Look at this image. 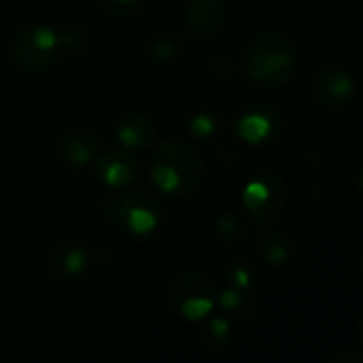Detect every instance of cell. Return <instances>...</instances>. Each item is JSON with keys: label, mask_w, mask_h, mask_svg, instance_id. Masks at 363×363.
<instances>
[{"label": "cell", "mask_w": 363, "mask_h": 363, "mask_svg": "<svg viewBox=\"0 0 363 363\" xmlns=\"http://www.w3.org/2000/svg\"><path fill=\"white\" fill-rule=\"evenodd\" d=\"M62 155L68 164L72 166H85L87 162H91L98 151H100V138L94 130L89 128H77L70 130L62 143H60Z\"/></svg>", "instance_id": "cell-10"}, {"label": "cell", "mask_w": 363, "mask_h": 363, "mask_svg": "<svg viewBox=\"0 0 363 363\" xmlns=\"http://www.w3.org/2000/svg\"><path fill=\"white\" fill-rule=\"evenodd\" d=\"M289 245L291 242L285 238V234H281V232H266L262 249H264L266 259L272 266H281V264H285L289 259Z\"/></svg>", "instance_id": "cell-13"}, {"label": "cell", "mask_w": 363, "mask_h": 363, "mask_svg": "<svg viewBox=\"0 0 363 363\" xmlns=\"http://www.w3.org/2000/svg\"><path fill=\"white\" fill-rule=\"evenodd\" d=\"M242 202L255 223L259 225L274 223L281 217L287 202V189L283 179L277 174H259L247 185L242 194Z\"/></svg>", "instance_id": "cell-5"}, {"label": "cell", "mask_w": 363, "mask_h": 363, "mask_svg": "<svg viewBox=\"0 0 363 363\" xmlns=\"http://www.w3.org/2000/svg\"><path fill=\"white\" fill-rule=\"evenodd\" d=\"M172 306L189 321L206 317L215 302V289L208 279L202 274H187L174 281L170 291Z\"/></svg>", "instance_id": "cell-6"}, {"label": "cell", "mask_w": 363, "mask_h": 363, "mask_svg": "<svg viewBox=\"0 0 363 363\" xmlns=\"http://www.w3.org/2000/svg\"><path fill=\"white\" fill-rule=\"evenodd\" d=\"M60 45L62 40L51 28L47 26L28 28L13 40L11 57L17 68L26 72H38L53 62Z\"/></svg>", "instance_id": "cell-4"}, {"label": "cell", "mask_w": 363, "mask_h": 363, "mask_svg": "<svg viewBox=\"0 0 363 363\" xmlns=\"http://www.w3.org/2000/svg\"><path fill=\"white\" fill-rule=\"evenodd\" d=\"M177 53V45L172 40H157L153 47V55L157 60H172Z\"/></svg>", "instance_id": "cell-18"}, {"label": "cell", "mask_w": 363, "mask_h": 363, "mask_svg": "<svg viewBox=\"0 0 363 363\" xmlns=\"http://www.w3.org/2000/svg\"><path fill=\"white\" fill-rule=\"evenodd\" d=\"M85 266V253L79 247L62 249L55 257V270L60 277H77Z\"/></svg>", "instance_id": "cell-14"}, {"label": "cell", "mask_w": 363, "mask_h": 363, "mask_svg": "<svg viewBox=\"0 0 363 363\" xmlns=\"http://www.w3.org/2000/svg\"><path fill=\"white\" fill-rule=\"evenodd\" d=\"M355 81L342 68H325L315 79V98L325 108H342L355 96Z\"/></svg>", "instance_id": "cell-7"}, {"label": "cell", "mask_w": 363, "mask_h": 363, "mask_svg": "<svg viewBox=\"0 0 363 363\" xmlns=\"http://www.w3.org/2000/svg\"><path fill=\"white\" fill-rule=\"evenodd\" d=\"M217 228H219V234H221L223 238H228V240H238V238H242V234H245L240 221H238L234 215H223Z\"/></svg>", "instance_id": "cell-15"}, {"label": "cell", "mask_w": 363, "mask_h": 363, "mask_svg": "<svg viewBox=\"0 0 363 363\" xmlns=\"http://www.w3.org/2000/svg\"><path fill=\"white\" fill-rule=\"evenodd\" d=\"M96 177L106 187H125L138 177V162L125 151H108L96 162Z\"/></svg>", "instance_id": "cell-9"}, {"label": "cell", "mask_w": 363, "mask_h": 363, "mask_svg": "<svg viewBox=\"0 0 363 363\" xmlns=\"http://www.w3.org/2000/svg\"><path fill=\"white\" fill-rule=\"evenodd\" d=\"M204 160L196 147L183 140L160 145L151 160V179L164 194H191L204 181Z\"/></svg>", "instance_id": "cell-1"}, {"label": "cell", "mask_w": 363, "mask_h": 363, "mask_svg": "<svg viewBox=\"0 0 363 363\" xmlns=\"http://www.w3.org/2000/svg\"><path fill=\"white\" fill-rule=\"evenodd\" d=\"M213 130H215L213 117H208V115H198V117H194V121H191V132H194L196 136H208Z\"/></svg>", "instance_id": "cell-16"}, {"label": "cell", "mask_w": 363, "mask_h": 363, "mask_svg": "<svg viewBox=\"0 0 363 363\" xmlns=\"http://www.w3.org/2000/svg\"><path fill=\"white\" fill-rule=\"evenodd\" d=\"M208 334H211L217 342L225 345V342H228V336H230V328H228V323H225L223 319H213L211 325H208Z\"/></svg>", "instance_id": "cell-17"}, {"label": "cell", "mask_w": 363, "mask_h": 363, "mask_svg": "<svg viewBox=\"0 0 363 363\" xmlns=\"http://www.w3.org/2000/svg\"><path fill=\"white\" fill-rule=\"evenodd\" d=\"M102 213L111 223L128 228L134 234H149L160 223V206L147 194L108 198L102 204Z\"/></svg>", "instance_id": "cell-3"}, {"label": "cell", "mask_w": 363, "mask_h": 363, "mask_svg": "<svg viewBox=\"0 0 363 363\" xmlns=\"http://www.w3.org/2000/svg\"><path fill=\"white\" fill-rule=\"evenodd\" d=\"M296 45L281 32L257 34L245 51V68L251 81L264 87H281L296 72Z\"/></svg>", "instance_id": "cell-2"}, {"label": "cell", "mask_w": 363, "mask_h": 363, "mask_svg": "<svg viewBox=\"0 0 363 363\" xmlns=\"http://www.w3.org/2000/svg\"><path fill=\"white\" fill-rule=\"evenodd\" d=\"M117 138L125 149L143 151L155 143V125L140 113H128L117 123Z\"/></svg>", "instance_id": "cell-11"}, {"label": "cell", "mask_w": 363, "mask_h": 363, "mask_svg": "<svg viewBox=\"0 0 363 363\" xmlns=\"http://www.w3.org/2000/svg\"><path fill=\"white\" fill-rule=\"evenodd\" d=\"M115 2L125 4V6H136V4H138V0H115Z\"/></svg>", "instance_id": "cell-19"}, {"label": "cell", "mask_w": 363, "mask_h": 363, "mask_svg": "<svg viewBox=\"0 0 363 363\" xmlns=\"http://www.w3.org/2000/svg\"><path fill=\"white\" fill-rule=\"evenodd\" d=\"M225 2L223 0H187L185 23L187 30L196 36H213L225 23Z\"/></svg>", "instance_id": "cell-8"}, {"label": "cell", "mask_w": 363, "mask_h": 363, "mask_svg": "<svg viewBox=\"0 0 363 363\" xmlns=\"http://www.w3.org/2000/svg\"><path fill=\"white\" fill-rule=\"evenodd\" d=\"M274 128H277V117L268 106H255L247 111L238 121V134L249 143H259L268 138Z\"/></svg>", "instance_id": "cell-12"}]
</instances>
